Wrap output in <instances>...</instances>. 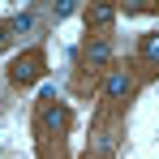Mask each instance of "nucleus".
<instances>
[{"label":"nucleus","instance_id":"obj_7","mask_svg":"<svg viewBox=\"0 0 159 159\" xmlns=\"http://www.w3.org/2000/svg\"><path fill=\"white\" fill-rule=\"evenodd\" d=\"M142 56L146 60H159V34H146L142 39Z\"/></svg>","mask_w":159,"mask_h":159},{"label":"nucleus","instance_id":"obj_1","mask_svg":"<svg viewBox=\"0 0 159 159\" xmlns=\"http://www.w3.org/2000/svg\"><path fill=\"white\" fill-rule=\"evenodd\" d=\"M43 69H48V56L39 52V48H30V52L9 60V82L13 86H34V82L43 78Z\"/></svg>","mask_w":159,"mask_h":159},{"label":"nucleus","instance_id":"obj_3","mask_svg":"<svg viewBox=\"0 0 159 159\" xmlns=\"http://www.w3.org/2000/svg\"><path fill=\"white\" fill-rule=\"evenodd\" d=\"M4 26H9V34H13V39H22V34H34V13H13Z\"/></svg>","mask_w":159,"mask_h":159},{"label":"nucleus","instance_id":"obj_9","mask_svg":"<svg viewBox=\"0 0 159 159\" xmlns=\"http://www.w3.org/2000/svg\"><path fill=\"white\" fill-rule=\"evenodd\" d=\"M9 43H13V34H9V26L0 22V48H9Z\"/></svg>","mask_w":159,"mask_h":159},{"label":"nucleus","instance_id":"obj_8","mask_svg":"<svg viewBox=\"0 0 159 159\" xmlns=\"http://www.w3.org/2000/svg\"><path fill=\"white\" fill-rule=\"evenodd\" d=\"M116 151V133H99V155H112Z\"/></svg>","mask_w":159,"mask_h":159},{"label":"nucleus","instance_id":"obj_4","mask_svg":"<svg viewBox=\"0 0 159 159\" xmlns=\"http://www.w3.org/2000/svg\"><path fill=\"white\" fill-rule=\"evenodd\" d=\"M86 60H90V65H107V60H112V43H107V39H90V43H86Z\"/></svg>","mask_w":159,"mask_h":159},{"label":"nucleus","instance_id":"obj_5","mask_svg":"<svg viewBox=\"0 0 159 159\" xmlns=\"http://www.w3.org/2000/svg\"><path fill=\"white\" fill-rule=\"evenodd\" d=\"M116 22V9L112 4H95V9H86V26H112Z\"/></svg>","mask_w":159,"mask_h":159},{"label":"nucleus","instance_id":"obj_6","mask_svg":"<svg viewBox=\"0 0 159 159\" xmlns=\"http://www.w3.org/2000/svg\"><path fill=\"white\" fill-rule=\"evenodd\" d=\"M43 125H48V129H65V125H69V107L48 103V107H43Z\"/></svg>","mask_w":159,"mask_h":159},{"label":"nucleus","instance_id":"obj_2","mask_svg":"<svg viewBox=\"0 0 159 159\" xmlns=\"http://www.w3.org/2000/svg\"><path fill=\"white\" fill-rule=\"evenodd\" d=\"M129 90H133V82H129L125 69H112V73H107V82H103V95H107V99H125Z\"/></svg>","mask_w":159,"mask_h":159}]
</instances>
